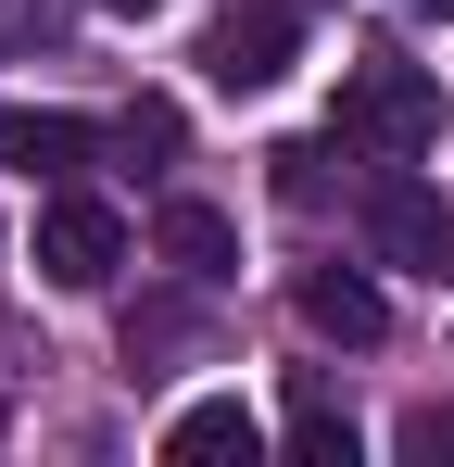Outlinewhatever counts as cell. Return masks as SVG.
<instances>
[{"instance_id":"obj_12","label":"cell","mask_w":454,"mask_h":467,"mask_svg":"<svg viewBox=\"0 0 454 467\" xmlns=\"http://www.w3.org/2000/svg\"><path fill=\"white\" fill-rule=\"evenodd\" d=\"M278 164V202H328V152L315 140H291V152H265Z\"/></svg>"},{"instance_id":"obj_10","label":"cell","mask_w":454,"mask_h":467,"mask_svg":"<svg viewBox=\"0 0 454 467\" xmlns=\"http://www.w3.org/2000/svg\"><path fill=\"white\" fill-rule=\"evenodd\" d=\"M391 455H404V467H454V404H404Z\"/></svg>"},{"instance_id":"obj_11","label":"cell","mask_w":454,"mask_h":467,"mask_svg":"<svg viewBox=\"0 0 454 467\" xmlns=\"http://www.w3.org/2000/svg\"><path fill=\"white\" fill-rule=\"evenodd\" d=\"M114 152H127V164H164V152H177V101H139V114L114 127Z\"/></svg>"},{"instance_id":"obj_7","label":"cell","mask_w":454,"mask_h":467,"mask_svg":"<svg viewBox=\"0 0 454 467\" xmlns=\"http://www.w3.org/2000/svg\"><path fill=\"white\" fill-rule=\"evenodd\" d=\"M151 240H164V265H177L190 291H215V278H240V228H227L215 202H190V190H177V202L151 215Z\"/></svg>"},{"instance_id":"obj_2","label":"cell","mask_w":454,"mask_h":467,"mask_svg":"<svg viewBox=\"0 0 454 467\" xmlns=\"http://www.w3.org/2000/svg\"><path fill=\"white\" fill-rule=\"evenodd\" d=\"M114 265H127V215L64 177V190L38 202V278H51V291H114Z\"/></svg>"},{"instance_id":"obj_4","label":"cell","mask_w":454,"mask_h":467,"mask_svg":"<svg viewBox=\"0 0 454 467\" xmlns=\"http://www.w3.org/2000/svg\"><path fill=\"white\" fill-rule=\"evenodd\" d=\"M291 51H303V13H291V0H227L215 38H202V77L240 101V88H278V77H291Z\"/></svg>"},{"instance_id":"obj_5","label":"cell","mask_w":454,"mask_h":467,"mask_svg":"<svg viewBox=\"0 0 454 467\" xmlns=\"http://www.w3.org/2000/svg\"><path fill=\"white\" fill-rule=\"evenodd\" d=\"M291 316L328 341V354H378V341H391V304H378L366 265H303V278H291Z\"/></svg>"},{"instance_id":"obj_14","label":"cell","mask_w":454,"mask_h":467,"mask_svg":"<svg viewBox=\"0 0 454 467\" xmlns=\"http://www.w3.org/2000/svg\"><path fill=\"white\" fill-rule=\"evenodd\" d=\"M417 13H454V0H417Z\"/></svg>"},{"instance_id":"obj_15","label":"cell","mask_w":454,"mask_h":467,"mask_svg":"<svg viewBox=\"0 0 454 467\" xmlns=\"http://www.w3.org/2000/svg\"><path fill=\"white\" fill-rule=\"evenodd\" d=\"M0 430H13V404H0Z\"/></svg>"},{"instance_id":"obj_3","label":"cell","mask_w":454,"mask_h":467,"mask_svg":"<svg viewBox=\"0 0 454 467\" xmlns=\"http://www.w3.org/2000/svg\"><path fill=\"white\" fill-rule=\"evenodd\" d=\"M366 253L404 265V278H442V265H454V215H442L429 177H404V152L366 177Z\"/></svg>"},{"instance_id":"obj_13","label":"cell","mask_w":454,"mask_h":467,"mask_svg":"<svg viewBox=\"0 0 454 467\" xmlns=\"http://www.w3.org/2000/svg\"><path fill=\"white\" fill-rule=\"evenodd\" d=\"M101 13H127V26H151V13H164V0H101Z\"/></svg>"},{"instance_id":"obj_9","label":"cell","mask_w":454,"mask_h":467,"mask_svg":"<svg viewBox=\"0 0 454 467\" xmlns=\"http://www.w3.org/2000/svg\"><path fill=\"white\" fill-rule=\"evenodd\" d=\"M291 455L303 467H354V417H341V391L315 379V367L291 379Z\"/></svg>"},{"instance_id":"obj_8","label":"cell","mask_w":454,"mask_h":467,"mask_svg":"<svg viewBox=\"0 0 454 467\" xmlns=\"http://www.w3.org/2000/svg\"><path fill=\"white\" fill-rule=\"evenodd\" d=\"M253 442H265V430H253V404H240V391H215V404H177V417H164V467H253Z\"/></svg>"},{"instance_id":"obj_6","label":"cell","mask_w":454,"mask_h":467,"mask_svg":"<svg viewBox=\"0 0 454 467\" xmlns=\"http://www.w3.org/2000/svg\"><path fill=\"white\" fill-rule=\"evenodd\" d=\"M88 152H101V127H88V114H51V101H13V114H0V164H13V177H38V190L88 177Z\"/></svg>"},{"instance_id":"obj_1","label":"cell","mask_w":454,"mask_h":467,"mask_svg":"<svg viewBox=\"0 0 454 467\" xmlns=\"http://www.w3.org/2000/svg\"><path fill=\"white\" fill-rule=\"evenodd\" d=\"M328 140H354V152H429V140H442V77L404 64V51L354 64V77H341V114H328Z\"/></svg>"}]
</instances>
